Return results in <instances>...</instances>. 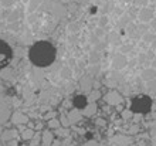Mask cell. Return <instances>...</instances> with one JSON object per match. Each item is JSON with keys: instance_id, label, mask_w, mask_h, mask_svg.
Returning <instances> with one entry per match:
<instances>
[{"instance_id": "obj_1", "label": "cell", "mask_w": 156, "mask_h": 146, "mask_svg": "<svg viewBox=\"0 0 156 146\" xmlns=\"http://www.w3.org/2000/svg\"><path fill=\"white\" fill-rule=\"evenodd\" d=\"M29 55L34 65L45 67L51 64L55 58V48L48 41H38L30 48Z\"/></svg>"}, {"instance_id": "obj_2", "label": "cell", "mask_w": 156, "mask_h": 146, "mask_svg": "<svg viewBox=\"0 0 156 146\" xmlns=\"http://www.w3.org/2000/svg\"><path fill=\"white\" fill-rule=\"evenodd\" d=\"M12 60V50L4 41L0 40V68H3Z\"/></svg>"}, {"instance_id": "obj_3", "label": "cell", "mask_w": 156, "mask_h": 146, "mask_svg": "<svg viewBox=\"0 0 156 146\" xmlns=\"http://www.w3.org/2000/svg\"><path fill=\"white\" fill-rule=\"evenodd\" d=\"M151 109V99L146 97H139L133 102V111L136 112H146Z\"/></svg>"}, {"instance_id": "obj_4", "label": "cell", "mask_w": 156, "mask_h": 146, "mask_svg": "<svg viewBox=\"0 0 156 146\" xmlns=\"http://www.w3.org/2000/svg\"><path fill=\"white\" fill-rule=\"evenodd\" d=\"M77 105L78 106H84V105H85V98H78V99H77Z\"/></svg>"}]
</instances>
